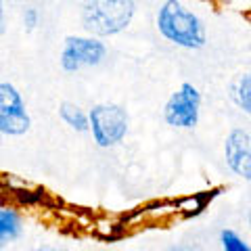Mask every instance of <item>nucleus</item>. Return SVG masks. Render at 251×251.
Listing matches in <instances>:
<instances>
[{"instance_id": "f257e3e1", "label": "nucleus", "mask_w": 251, "mask_h": 251, "mask_svg": "<svg viewBox=\"0 0 251 251\" xmlns=\"http://www.w3.org/2000/svg\"><path fill=\"white\" fill-rule=\"evenodd\" d=\"M157 29L172 44L182 49H203L205 46V27L193 11H188L178 0H166L157 13Z\"/></svg>"}, {"instance_id": "f03ea898", "label": "nucleus", "mask_w": 251, "mask_h": 251, "mask_svg": "<svg viewBox=\"0 0 251 251\" xmlns=\"http://www.w3.org/2000/svg\"><path fill=\"white\" fill-rule=\"evenodd\" d=\"M136 13L134 0H84L82 21L94 36H115L132 23Z\"/></svg>"}, {"instance_id": "7ed1b4c3", "label": "nucleus", "mask_w": 251, "mask_h": 251, "mask_svg": "<svg viewBox=\"0 0 251 251\" xmlns=\"http://www.w3.org/2000/svg\"><path fill=\"white\" fill-rule=\"evenodd\" d=\"M92 138L100 149L115 147L128 132V113L120 105H97L88 113Z\"/></svg>"}, {"instance_id": "20e7f679", "label": "nucleus", "mask_w": 251, "mask_h": 251, "mask_svg": "<svg viewBox=\"0 0 251 251\" xmlns=\"http://www.w3.org/2000/svg\"><path fill=\"white\" fill-rule=\"evenodd\" d=\"M201 113V92L193 84L184 82L180 88L168 99L163 107V117L170 126L182 130H191L199 124Z\"/></svg>"}, {"instance_id": "39448f33", "label": "nucleus", "mask_w": 251, "mask_h": 251, "mask_svg": "<svg viewBox=\"0 0 251 251\" xmlns=\"http://www.w3.org/2000/svg\"><path fill=\"white\" fill-rule=\"evenodd\" d=\"M31 126L21 92L9 82H0V132L6 136H21Z\"/></svg>"}, {"instance_id": "423d86ee", "label": "nucleus", "mask_w": 251, "mask_h": 251, "mask_svg": "<svg viewBox=\"0 0 251 251\" xmlns=\"http://www.w3.org/2000/svg\"><path fill=\"white\" fill-rule=\"evenodd\" d=\"M105 44L97 38H82V36H67L61 50V67L65 72H77L82 67L99 65L105 59Z\"/></svg>"}, {"instance_id": "0eeeda50", "label": "nucleus", "mask_w": 251, "mask_h": 251, "mask_svg": "<svg viewBox=\"0 0 251 251\" xmlns=\"http://www.w3.org/2000/svg\"><path fill=\"white\" fill-rule=\"evenodd\" d=\"M224 153H226V163L228 168L245 178L249 166H251V134L247 130H232L226 136V145H224Z\"/></svg>"}, {"instance_id": "6e6552de", "label": "nucleus", "mask_w": 251, "mask_h": 251, "mask_svg": "<svg viewBox=\"0 0 251 251\" xmlns=\"http://www.w3.org/2000/svg\"><path fill=\"white\" fill-rule=\"evenodd\" d=\"M21 232V220L19 214L15 209L9 207H0V249L6 243H11L19 237Z\"/></svg>"}, {"instance_id": "1a4fd4ad", "label": "nucleus", "mask_w": 251, "mask_h": 251, "mask_svg": "<svg viewBox=\"0 0 251 251\" xmlns=\"http://www.w3.org/2000/svg\"><path fill=\"white\" fill-rule=\"evenodd\" d=\"M59 115H61V120L69 126V128H74V130H77V132L90 130V120H88V115H86L82 109L77 107V105H74V103H61Z\"/></svg>"}, {"instance_id": "9d476101", "label": "nucleus", "mask_w": 251, "mask_h": 251, "mask_svg": "<svg viewBox=\"0 0 251 251\" xmlns=\"http://www.w3.org/2000/svg\"><path fill=\"white\" fill-rule=\"evenodd\" d=\"M232 100L239 109H243L247 115H251V72L241 74L232 84Z\"/></svg>"}, {"instance_id": "9b49d317", "label": "nucleus", "mask_w": 251, "mask_h": 251, "mask_svg": "<svg viewBox=\"0 0 251 251\" xmlns=\"http://www.w3.org/2000/svg\"><path fill=\"white\" fill-rule=\"evenodd\" d=\"M220 243H222L224 251H251V247L247 245V243L243 241L234 230H230V228H226V230L220 232Z\"/></svg>"}, {"instance_id": "f8f14e48", "label": "nucleus", "mask_w": 251, "mask_h": 251, "mask_svg": "<svg viewBox=\"0 0 251 251\" xmlns=\"http://www.w3.org/2000/svg\"><path fill=\"white\" fill-rule=\"evenodd\" d=\"M38 11L36 9H25V13H23V23L27 25V29H34L38 25Z\"/></svg>"}, {"instance_id": "ddd939ff", "label": "nucleus", "mask_w": 251, "mask_h": 251, "mask_svg": "<svg viewBox=\"0 0 251 251\" xmlns=\"http://www.w3.org/2000/svg\"><path fill=\"white\" fill-rule=\"evenodd\" d=\"M4 34V4L2 0H0V36Z\"/></svg>"}, {"instance_id": "4468645a", "label": "nucleus", "mask_w": 251, "mask_h": 251, "mask_svg": "<svg viewBox=\"0 0 251 251\" xmlns=\"http://www.w3.org/2000/svg\"><path fill=\"white\" fill-rule=\"evenodd\" d=\"M172 251H201V249L195 247V245H178V247H174Z\"/></svg>"}, {"instance_id": "2eb2a0df", "label": "nucleus", "mask_w": 251, "mask_h": 251, "mask_svg": "<svg viewBox=\"0 0 251 251\" xmlns=\"http://www.w3.org/2000/svg\"><path fill=\"white\" fill-rule=\"evenodd\" d=\"M31 251H59V249H54V247H36V249H31Z\"/></svg>"}, {"instance_id": "dca6fc26", "label": "nucleus", "mask_w": 251, "mask_h": 251, "mask_svg": "<svg viewBox=\"0 0 251 251\" xmlns=\"http://www.w3.org/2000/svg\"><path fill=\"white\" fill-rule=\"evenodd\" d=\"M245 180H247V182L251 184V166H249V172H247V176H245Z\"/></svg>"}, {"instance_id": "f3484780", "label": "nucleus", "mask_w": 251, "mask_h": 251, "mask_svg": "<svg viewBox=\"0 0 251 251\" xmlns=\"http://www.w3.org/2000/svg\"><path fill=\"white\" fill-rule=\"evenodd\" d=\"M249 224H251V211H249Z\"/></svg>"}]
</instances>
